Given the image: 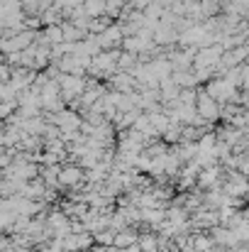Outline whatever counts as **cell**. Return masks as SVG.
Returning <instances> with one entry per match:
<instances>
[{
    "mask_svg": "<svg viewBox=\"0 0 249 252\" xmlns=\"http://www.w3.org/2000/svg\"><path fill=\"white\" fill-rule=\"evenodd\" d=\"M193 105H195L198 118L205 120V123L220 118V103H218L215 98H210L205 88H195V100H193Z\"/></svg>",
    "mask_w": 249,
    "mask_h": 252,
    "instance_id": "obj_1",
    "label": "cell"
},
{
    "mask_svg": "<svg viewBox=\"0 0 249 252\" xmlns=\"http://www.w3.org/2000/svg\"><path fill=\"white\" fill-rule=\"evenodd\" d=\"M56 184L59 186H66V189H76L83 184V169L79 164H66V167H59L56 171Z\"/></svg>",
    "mask_w": 249,
    "mask_h": 252,
    "instance_id": "obj_2",
    "label": "cell"
},
{
    "mask_svg": "<svg viewBox=\"0 0 249 252\" xmlns=\"http://www.w3.org/2000/svg\"><path fill=\"white\" fill-rule=\"evenodd\" d=\"M135 243H137V230H132L130 225L115 230V235H112V248H115V250L130 248V245H135Z\"/></svg>",
    "mask_w": 249,
    "mask_h": 252,
    "instance_id": "obj_3",
    "label": "cell"
},
{
    "mask_svg": "<svg viewBox=\"0 0 249 252\" xmlns=\"http://www.w3.org/2000/svg\"><path fill=\"white\" fill-rule=\"evenodd\" d=\"M10 76H12V69H10L5 62H0V84H7Z\"/></svg>",
    "mask_w": 249,
    "mask_h": 252,
    "instance_id": "obj_4",
    "label": "cell"
}]
</instances>
